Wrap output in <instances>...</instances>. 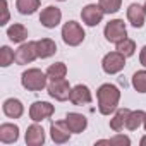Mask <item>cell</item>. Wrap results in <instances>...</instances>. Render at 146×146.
Returning <instances> with one entry per match:
<instances>
[{
    "label": "cell",
    "mask_w": 146,
    "mask_h": 146,
    "mask_svg": "<svg viewBox=\"0 0 146 146\" xmlns=\"http://www.w3.org/2000/svg\"><path fill=\"white\" fill-rule=\"evenodd\" d=\"M4 108V113L9 117V119H19L23 113H24V105L21 100L17 98H7L2 105Z\"/></svg>",
    "instance_id": "obj_16"
},
{
    "label": "cell",
    "mask_w": 146,
    "mask_h": 146,
    "mask_svg": "<svg viewBox=\"0 0 146 146\" xmlns=\"http://www.w3.org/2000/svg\"><path fill=\"white\" fill-rule=\"evenodd\" d=\"M7 36H9V40L14 41V43H23V41L28 38V29H26V26L16 23V24L9 26V29H7Z\"/></svg>",
    "instance_id": "obj_20"
},
{
    "label": "cell",
    "mask_w": 146,
    "mask_h": 146,
    "mask_svg": "<svg viewBox=\"0 0 146 146\" xmlns=\"http://www.w3.org/2000/svg\"><path fill=\"white\" fill-rule=\"evenodd\" d=\"M16 7L19 11V14L23 16H31L40 9V0H17Z\"/></svg>",
    "instance_id": "obj_22"
},
{
    "label": "cell",
    "mask_w": 146,
    "mask_h": 146,
    "mask_svg": "<svg viewBox=\"0 0 146 146\" xmlns=\"http://www.w3.org/2000/svg\"><path fill=\"white\" fill-rule=\"evenodd\" d=\"M108 144H115V146H129V144H131V139H129V136L115 134L113 137L108 139Z\"/></svg>",
    "instance_id": "obj_28"
},
{
    "label": "cell",
    "mask_w": 146,
    "mask_h": 146,
    "mask_svg": "<svg viewBox=\"0 0 146 146\" xmlns=\"http://www.w3.org/2000/svg\"><path fill=\"white\" fill-rule=\"evenodd\" d=\"M143 125H144V131H146V117H144V122H143Z\"/></svg>",
    "instance_id": "obj_32"
},
{
    "label": "cell",
    "mask_w": 146,
    "mask_h": 146,
    "mask_svg": "<svg viewBox=\"0 0 146 146\" xmlns=\"http://www.w3.org/2000/svg\"><path fill=\"white\" fill-rule=\"evenodd\" d=\"M12 62H16V52L11 50V46L4 45L0 48V65L2 67H9Z\"/></svg>",
    "instance_id": "obj_26"
},
{
    "label": "cell",
    "mask_w": 146,
    "mask_h": 146,
    "mask_svg": "<svg viewBox=\"0 0 146 146\" xmlns=\"http://www.w3.org/2000/svg\"><path fill=\"white\" fill-rule=\"evenodd\" d=\"M46 90H48V95H50L52 98H55L57 102H65V100H69L72 88H70L69 81L64 78V79L50 81V84L46 86Z\"/></svg>",
    "instance_id": "obj_6"
},
{
    "label": "cell",
    "mask_w": 146,
    "mask_h": 146,
    "mask_svg": "<svg viewBox=\"0 0 146 146\" xmlns=\"http://www.w3.org/2000/svg\"><path fill=\"white\" fill-rule=\"evenodd\" d=\"M127 19L134 28H143L146 21V11L139 4H131L127 7Z\"/></svg>",
    "instance_id": "obj_14"
},
{
    "label": "cell",
    "mask_w": 146,
    "mask_h": 146,
    "mask_svg": "<svg viewBox=\"0 0 146 146\" xmlns=\"http://www.w3.org/2000/svg\"><path fill=\"white\" fill-rule=\"evenodd\" d=\"M58 2H65V0H58Z\"/></svg>",
    "instance_id": "obj_33"
},
{
    "label": "cell",
    "mask_w": 146,
    "mask_h": 146,
    "mask_svg": "<svg viewBox=\"0 0 146 146\" xmlns=\"http://www.w3.org/2000/svg\"><path fill=\"white\" fill-rule=\"evenodd\" d=\"M19 139V127L16 124H11V122H5L0 125V141L4 144H11V143H16Z\"/></svg>",
    "instance_id": "obj_17"
},
{
    "label": "cell",
    "mask_w": 146,
    "mask_h": 146,
    "mask_svg": "<svg viewBox=\"0 0 146 146\" xmlns=\"http://www.w3.org/2000/svg\"><path fill=\"white\" fill-rule=\"evenodd\" d=\"M84 29L81 28L79 23L76 21H67L62 26V40L69 46H78L84 41Z\"/></svg>",
    "instance_id": "obj_3"
},
{
    "label": "cell",
    "mask_w": 146,
    "mask_h": 146,
    "mask_svg": "<svg viewBox=\"0 0 146 146\" xmlns=\"http://www.w3.org/2000/svg\"><path fill=\"white\" fill-rule=\"evenodd\" d=\"M102 67L107 74H117L125 67V55H122L120 52H110L103 57L102 60Z\"/></svg>",
    "instance_id": "obj_5"
},
{
    "label": "cell",
    "mask_w": 146,
    "mask_h": 146,
    "mask_svg": "<svg viewBox=\"0 0 146 146\" xmlns=\"http://www.w3.org/2000/svg\"><path fill=\"white\" fill-rule=\"evenodd\" d=\"M132 86L137 93H146V70H137L132 76Z\"/></svg>",
    "instance_id": "obj_25"
},
{
    "label": "cell",
    "mask_w": 146,
    "mask_h": 146,
    "mask_svg": "<svg viewBox=\"0 0 146 146\" xmlns=\"http://www.w3.org/2000/svg\"><path fill=\"white\" fill-rule=\"evenodd\" d=\"M103 16H105V12H103L102 7L96 5V4H88V5H84L83 11H81V19H83V23H84L86 26H91V28H93V26H98V24L102 23Z\"/></svg>",
    "instance_id": "obj_8"
},
{
    "label": "cell",
    "mask_w": 146,
    "mask_h": 146,
    "mask_svg": "<svg viewBox=\"0 0 146 146\" xmlns=\"http://www.w3.org/2000/svg\"><path fill=\"white\" fill-rule=\"evenodd\" d=\"M69 100H70L72 105L83 107V105L91 103L93 95H91V91H90V88H88L86 84H76L74 88L70 90V96H69Z\"/></svg>",
    "instance_id": "obj_12"
},
{
    "label": "cell",
    "mask_w": 146,
    "mask_h": 146,
    "mask_svg": "<svg viewBox=\"0 0 146 146\" xmlns=\"http://www.w3.org/2000/svg\"><path fill=\"white\" fill-rule=\"evenodd\" d=\"M98 5L102 7L105 14H115L122 5V0H100Z\"/></svg>",
    "instance_id": "obj_27"
},
{
    "label": "cell",
    "mask_w": 146,
    "mask_h": 146,
    "mask_svg": "<svg viewBox=\"0 0 146 146\" xmlns=\"http://www.w3.org/2000/svg\"><path fill=\"white\" fill-rule=\"evenodd\" d=\"M117 45V52H120L122 55H125V57H132L134 53H136V43H134V40H131V38H124L122 41H119V43H115Z\"/></svg>",
    "instance_id": "obj_24"
},
{
    "label": "cell",
    "mask_w": 146,
    "mask_h": 146,
    "mask_svg": "<svg viewBox=\"0 0 146 146\" xmlns=\"http://www.w3.org/2000/svg\"><path fill=\"white\" fill-rule=\"evenodd\" d=\"M2 2V12H4V16H2V21H0V24H7L9 23V5H7V0H0Z\"/></svg>",
    "instance_id": "obj_29"
},
{
    "label": "cell",
    "mask_w": 146,
    "mask_h": 146,
    "mask_svg": "<svg viewBox=\"0 0 146 146\" xmlns=\"http://www.w3.org/2000/svg\"><path fill=\"white\" fill-rule=\"evenodd\" d=\"M129 113H131L129 108H119V110H115L113 119H110V129L115 131V132H120L125 127V122H127Z\"/></svg>",
    "instance_id": "obj_19"
},
{
    "label": "cell",
    "mask_w": 146,
    "mask_h": 146,
    "mask_svg": "<svg viewBox=\"0 0 146 146\" xmlns=\"http://www.w3.org/2000/svg\"><path fill=\"white\" fill-rule=\"evenodd\" d=\"M45 143V131L38 124H31L26 131V144L28 146H41Z\"/></svg>",
    "instance_id": "obj_15"
},
{
    "label": "cell",
    "mask_w": 146,
    "mask_h": 146,
    "mask_svg": "<svg viewBox=\"0 0 146 146\" xmlns=\"http://www.w3.org/2000/svg\"><path fill=\"white\" fill-rule=\"evenodd\" d=\"M70 134L72 132H70L65 120H55V122L50 124V137H52L53 143L64 144V143H67L70 139Z\"/></svg>",
    "instance_id": "obj_10"
},
{
    "label": "cell",
    "mask_w": 146,
    "mask_h": 146,
    "mask_svg": "<svg viewBox=\"0 0 146 146\" xmlns=\"http://www.w3.org/2000/svg\"><path fill=\"white\" fill-rule=\"evenodd\" d=\"M55 112V107L48 102H35L29 107V119L33 122H41L48 117H52Z\"/></svg>",
    "instance_id": "obj_9"
},
{
    "label": "cell",
    "mask_w": 146,
    "mask_h": 146,
    "mask_svg": "<svg viewBox=\"0 0 146 146\" xmlns=\"http://www.w3.org/2000/svg\"><path fill=\"white\" fill-rule=\"evenodd\" d=\"M60 21H62V11H60L58 7L48 5V7H45V9L41 11V14H40V23H41V26H45V28H48V29L57 28V26L60 24Z\"/></svg>",
    "instance_id": "obj_11"
},
{
    "label": "cell",
    "mask_w": 146,
    "mask_h": 146,
    "mask_svg": "<svg viewBox=\"0 0 146 146\" xmlns=\"http://www.w3.org/2000/svg\"><path fill=\"white\" fill-rule=\"evenodd\" d=\"M65 122H67L70 132H74V134H79L88 127V119L83 113H76V112H69L65 115Z\"/></svg>",
    "instance_id": "obj_13"
},
{
    "label": "cell",
    "mask_w": 146,
    "mask_h": 146,
    "mask_svg": "<svg viewBox=\"0 0 146 146\" xmlns=\"http://www.w3.org/2000/svg\"><path fill=\"white\" fill-rule=\"evenodd\" d=\"M36 48H38V57L40 58H48L57 52V45L53 40L50 38H41L36 41Z\"/></svg>",
    "instance_id": "obj_18"
},
{
    "label": "cell",
    "mask_w": 146,
    "mask_h": 146,
    "mask_svg": "<svg viewBox=\"0 0 146 146\" xmlns=\"http://www.w3.org/2000/svg\"><path fill=\"white\" fill-rule=\"evenodd\" d=\"M103 35L107 38V41L110 43H119L124 38H127V29H125V23L122 19H113L110 23H107Z\"/></svg>",
    "instance_id": "obj_4"
},
{
    "label": "cell",
    "mask_w": 146,
    "mask_h": 146,
    "mask_svg": "<svg viewBox=\"0 0 146 146\" xmlns=\"http://www.w3.org/2000/svg\"><path fill=\"white\" fill-rule=\"evenodd\" d=\"M139 62L143 67H146V46L141 48V53H139Z\"/></svg>",
    "instance_id": "obj_30"
},
{
    "label": "cell",
    "mask_w": 146,
    "mask_h": 146,
    "mask_svg": "<svg viewBox=\"0 0 146 146\" xmlns=\"http://www.w3.org/2000/svg\"><path fill=\"white\" fill-rule=\"evenodd\" d=\"M46 76L50 81H57V79H64L67 76V65L64 62H55L46 69Z\"/></svg>",
    "instance_id": "obj_21"
},
{
    "label": "cell",
    "mask_w": 146,
    "mask_h": 146,
    "mask_svg": "<svg viewBox=\"0 0 146 146\" xmlns=\"http://www.w3.org/2000/svg\"><path fill=\"white\" fill-rule=\"evenodd\" d=\"M144 11H146V4H144Z\"/></svg>",
    "instance_id": "obj_34"
},
{
    "label": "cell",
    "mask_w": 146,
    "mask_h": 146,
    "mask_svg": "<svg viewBox=\"0 0 146 146\" xmlns=\"http://www.w3.org/2000/svg\"><path fill=\"white\" fill-rule=\"evenodd\" d=\"M144 117H146V112H143V110H134V112H131L129 117H127L125 127H127L129 131H136L139 125H143Z\"/></svg>",
    "instance_id": "obj_23"
},
{
    "label": "cell",
    "mask_w": 146,
    "mask_h": 146,
    "mask_svg": "<svg viewBox=\"0 0 146 146\" xmlns=\"http://www.w3.org/2000/svg\"><path fill=\"white\" fill-rule=\"evenodd\" d=\"M46 81H48L46 72H43L40 69H28L21 74V84L28 91H41V90H45Z\"/></svg>",
    "instance_id": "obj_2"
},
{
    "label": "cell",
    "mask_w": 146,
    "mask_h": 146,
    "mask_svg": "<svg viewBox=\"0 0 146 146\" xmlns=\"http://www.w3.org/2000/svg\"><path fill=\"white\" fill-rule=\"evenodd\" d=\"M38 58V48H36V41H28V43H21V46L16 50V62L19 65L24 64H31L33 60Z\"/></svg>",
    "instance_id": "obj_7"
},
{
    "label": "cell",
    "mask_w": 146,
    "mask_h": 146,
    "mask_svg": "<svg viewBox=\"0 0 146 146\" xmlns=\"http://www.w3.org/2000/svg\"><path fill=\"white\" fill-rule=\"evenodd\" d=\"M96 98H98V110L103 115H110L112 112L117 110L119 100H120V90L115 84L105 83L98 88L96 91Z\"/></svg>",
    "instance_id": "obj_1"
},
{
    "label": "cell",
    "mask_w": 146,
    "mask_h": 146,
    "mask_svg": "<svg viewBox=\"0 0 146 146\" xmlns=\"http://www.w3.org/2000/svg\"><path fill=\"white\" fill-rule=\"evenodd\" d=\"M139 143H141V146H146V136H143V137H141V141H139Z\"/></svg>",
    "instance_id": "obj_31"
}]
</instances>
